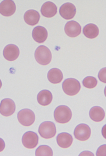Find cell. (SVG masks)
Wrapping results in <instances>:
<instances>
[{"label":"cell","mask_w":106,"mask_h":156,"mask_svg":"<svg viewBox=\"0 0 106 156\" xmlns=\"http://www.w3.org/2000/svg\"><path fill=\"white\" fill-rule=\"evenodd\" d=\"M22 144L28 149L35 148L38 144V135L32 131L26 132L22 137Z\"/></svg>","instance_id":"cell-7"},{"label":"cell","mask_w":106,"mask_h":156,"mask_svg":"<svg viewBox=\"0 0 106 156\" xmlns=\"http://www.w3.org/2000/svg\"><path fill=\"white\" fill-rule=\"evenodd\" d=\"M35 156H52L53 151L49 146L43 145L38 147V148L36 149Z\"/></svg>","instance_id":"cell-21"},{"label":"cell","mask_w":106,"mask_h":156,"mask_svg":"<svg viewBox=\"0 0 106 156\" xmlns=\"http://www.w3.org/2000/svg\"><path fill=\"white\" fill-rule=\"evenodd\" d=\"M91 134V129L87 125L80 124L74 129V136L76 139L81 141H85L89 139Z\"/></svg>","instance_id":"cell-6"},{"label":"cell","mask_w":106,"mask_h":156,"mask_svg":"<svg viewBox=\"0 0 106 156\" xmlns=\"http://www.w3.org/2000/svg\"><path fill=\"white\" fill-rule=\"evenodd\" d=\"M16 110V105L12 100L6 98L2 100L0 104V114L5 117L13 115Z\"/></svg>","instance_id":"cell-8"},{"label":"cell","mask_w":106,"mask_h":156,"mask_svg":"<svg viewBox=\"0 0 106 156\" xmlns=\"http://www.w3.org/2000/svg\"><path fill=\"white\" fill-rule=\"evenodd\" d=\"M53 97L50 91L47 90H43L40 91L37 97L38 104L43 106L49 105L52 101Z\"/></svg>","instance_id":"cell-17"},{"label":"cell","mask_w":106,"mask_h":156,"mask_svg":"<svg viewBox=\"0 0 106 156\" xmlns=\"http://www.w3.org/2000/svg\"><path fill=\"white\" fill-rule=\"evenodd\" d=\"M83 34L87 38L94 39L98 36L99 30L98 26L94 23H89L84 26L83 30Z\"/></svg>","instance_id":"cell-20"},{"label":"cell","mask_w":106,"mask_h":156,"mask_svg":"<svg viewBox=\"0 0 106 156\" xmlns=\"http://www.w3.org/2000/svg\"><path fill=\"white\" fill-rule=\"evenodd\" d=\"M3 56L6 60L9 61H15L19 57L20 51L17 45L12 44H8L3 50Z\"/></svg>","instance_id":"cell-11"},{"label":"cell","mask_w":106,"mask_h":156,"mask_svg":"<svg viewBox=\"0 0 106 156\" xmlns=\"http://www.w3.org/2000/svg\"><path fill=\"white\" fill-rule=\"evenodd\" d=\"M48 33L47 29L44 27L38 26L34 28L32 32V37L35 41L38 43H42L47 40Z\"/></svg>","instance_id":"cell-13"},{"label":"cell","mask_w":106,"mask_h":156,"mask_svg":"<svg viewBox=\"0 0 106 156\" xmlns=\"http://www.w3.org/2000/svg\"><path fill=\"white\" fill-rule=\"evenodd\" d=\"M42 15L47 18H51L57 13V7L53 2L48 1L43 4L41 9Z\"/></svg>","instance_id":"cell-14"},{"label":"cell","mask_w":106,"mask_h":156,"mask_svg":"<svg viewBox=\"0 0 106 156\" xmlns=\"http://www.w3.org/2000/svg\"><path fill=\"white\" fill-rule=\"evenodd\" d=\"M57 142L58 146L62 148H68L72 146L73 138L70 134L68 133H60L57 137Z\"/></svg>","instance_id":"cell-15"},{"label":"cell","mask_w":106,"mask_h":156,"mask_svg":"<svg viewBox=\"0 0 106 156\" xmlns=\"http://www.w3.org/2000/svg\"><path fill=\"white\" fill-rule=\"evenodd\" d=\"M81 26L77 21H68L65 26V32L66 35L70 37H76L80 35Z\"/></svg>","instance_id":"cell-10"},{"label":"cell","mask_w":106,"mask_h":156,"mask_svg":"<svg viewBox=\"0 0 106 156\" xmlns=\"http://www.w3.org/2000/svg\"><path fill=\"white\" fill-rule=\"evenodd\" d=\"M35 58L39 64L46 66L51 62L52 53L48 48L44 45H41L35 50Z\"/></svg>","instance_id":"cell-2"},{"label":"cell","mask_w":106,"mask_h":156,"mask_svg":"<svg viewBox=\"0 0 106 156\" xmlns=\"http://www.w3.org/2000/svg\"><path fill=\"white\" fill-rule=\"evenodd\" d=\"M98 84V81L95 77L92 76H87L83 80L84 87L87 89H94Z\"/></svg>","instance_id":"cell-22"},{"label":"cell","mask_w":106,"mask_h":156,"mask_svg":"<svg viewBox=\"0 0 106 156\" xmlns=\"http://www.w3.org/2000/svg\"><path fill=\"white\" fill-rule=\"evenodd\" d=\"M16 6L11 0H4L0 3V13L5 17H10L15 13Z\"/></svg>","instance_id":"cell-12"},{"label":"cell","mask_w":106,"mask_h":156,"mask_svg":"<svg viewBox=\"0 0 106 156\" xmlns=\"http://www.w3.org/2000/svg\"><path fill=\"white\" fill-rule=\"evenodd\" d=\"M5 147V144L4 140L1 138H0V152H2V151H3Z\"/></svg>","instance_id":"cell-25"},{"label":"cell","mask_w":106,"mask_h":156,"mask_svg":"<svg viewBox=\"0 0 106 156\" xmlns=\"http://www.w3.org/2000/svg\"><path fill=\"white\" fill-rule=\"evenodd\" d=\"M48 79L50 82L53 84H58L63 79V74L61 70L54 68L49 70L48 73Z\"/></svg>","instance_id":"cell-19"},{"label":"cell","mask_w":106,"mask_h":156,"mask_svg":"<svg viewBox=\"0 0 106 156\" xmlns=\"http://www.w3.org/2000/svg\"><path fill=\"white\" fill-rule=\"evenodd\" d=\"M62 89L65 94L69 96L76 95L81 90V84L78 80L75 78L66 79L62 83Z\"/></svg>","instance_id":"cell-3"},{"label":"cell","mask_w":106,"mask_h":156,"mask_svg":"<svg viewBox=\"0 0 106 156\" xmlns=\"http://www.w3.org/2000/svg\"><path fill=\"white\" fill-rule=\"evenodd\" d=\"M90 117L96 122H100L104 118L105 112L103 108L99 106H94L91 108L89 112Z\"/></svg>","instance_id":"cell-18"},{"label":"cell","mask_w":106,"mask_h":156,"mask_svg":"<svg viewBox=\"0 0 106 156\" xmlns=\"http://www.w3.org/2000/svg\"><path fill=\"white\" fill-rule=\"evenodd\" d=\"M17 118L19 122L25 126H30L35 120V115L32 110L23 109L18 113Z\"/></svg>","instance_id":"cell-5"},{"label":"cell","mask_w":106,"mask_h":156,"mask_svg":"<svg viewBox=\"0 0 106 156\" xmlns=\"http://www.w3.org/2000/svg\"><path fill=\"white\" fill-rule=\"evenodd\" d=\"M76 13V9L71 3H66L60 6L59 13L60 16L66 20L72 19Z\"/></svg>","instance_id":"cell-9"},{"label":"cell","mask_w":106,"mask_h":156,"mask_svg":"<svg viewBox=\"0 0 106 156\" xmlns=\"http://www.w3.org/2000/svg\"><path fill=\"white\" fill-rule=\"evenodd\" d=\"M103 151H106V145L104 144L103 146H101L100 147V148L98 149L97 152V156H103L102 152ZM106 152L104 151V152Z\"/></svg>","instance_id":"cell-24"},{"label":"cell","mask_w":106,"mask_h":156,"mask_svg":"<svg viewBox=\"0 0 106 156\" xmlns=\"http://www.w3.org/2000/svg\"><path fill=\"white\" fill-rule=\"evenodd\" d=\"M106 68L104 67L100 70L99 74H98V77L99 78V80L102 82L106 83Z\"/></svg>","instance_id":"cell-23"},{"label":"cell","mask_w":106,"mask_h":156,"mask_svg":"<svg viewBox=\"0 0 106 156\" xmlns=\"http://www.w3.org/2000/svg\"><path fill=\"white\" fill-rule=\"evenodd\" d=\"M54 117L57 122L65 124L69 122L72 117V112L67 105H60L55 108Z\"/></svg>","instance_id":"cell-1"},{"label":"cell","mask_w":106,"mask_h":156,"mask_svg":"<svg viewBox=\"0 0 106 156\" xmlns=\"http://www.w3.org/2000/svg\"><path fill=\"white\" fill-rule=\"evenodd\" d=\"M23 18L28 25L34 26L38 23L40 19V15L37 11L29 10L25 13Z\"/></svg>","instance_id":"cell-16"},{"label":"cell","mask_w":106,"mask_h":156,"mask_svg":"<svg viewBox=\"0 0 106 156\" xmlns=\"http://www.w3.org/2000/svg\"><path fill=\"white\" fill-rule=\"evenodd\" d=\"M56 127L52 122H44L41 124L38 128V133L41 137L46 139H51L56 134Z\"/></svg>","instance_id":"cell-4"},{"label":"cell","mask_w":106,"mask_h":156,"mask_svg":"<svg viewBox=\"0 0 106 156\" xmlns=\"http://www.w3.org/2000/svg\"><path fill=\"white\" fill-rule=\"evenodd\" d=\"M2 82H1V80H0V89L1 88V87H2Z\"/></svg>","instance_id":"cell-26"}]
</instances>
